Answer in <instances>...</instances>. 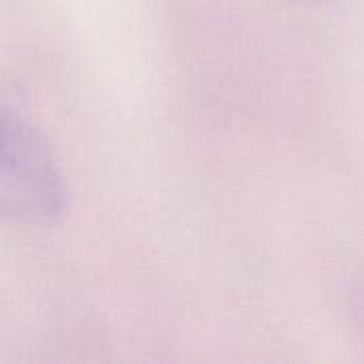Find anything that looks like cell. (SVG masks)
I'll use <instances>...</instances> for the list:
<instances>
[{"label": "cell", "instance_id": "cell-1", "mask_svg": "<svg viewBox=\"0 0 364 364\" xmlns=\"http://www.w3.org/2000/svg\"><path fill=\"white\" fill-rule=\"evenodd\" d=\"M66 186L47 141L26 122L0 115V213L21 224H53Z\"/></svg>", "mask_w": 364, "mask_h": 364}]
</instances>
